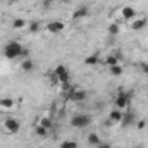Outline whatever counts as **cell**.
<instances>
[{"mask_svg": "<svg viewBox=\"0 0 148 148\" xmlns=\"http://www.w3.org/2000/svg\"><path fill=\"white\" fill-rule=\"evenodd\" d=\"M26 52H24V48H23V45L19 43V41H9V43H5V47H3V55H5V59H9V60H14V59H19L21 55H24Z\"/></svg>", "mask_w": 148, "mask_h": 148, "instance_id": "obj_1", "label": "cell"}, {"mask_svg": "<svg viewBox=\"0 0 148 148\" xmlns=\"http://www.w3.org/2000/svg\"><path fill=\"white\" fill-rule=\"evenodd\" d=\"M71 124H73V127L84 129V127H88L91 124V117L88 114H77V115H74L73 119H71Z\"/></svg>", "mask_w": 148, "mask_h": 148, "instance_id": "obj_2", "label": "cell"}, {"mask_svg": "<svg viewBox=\"0 0 148 148\" xmlns=\"http://www.w3.org/2000/svg\"><path fill=\"white\" fill-rule=\"evenodd\" d=\"M129 102H131V93L122 91V90L117 93V97H115V100H114L115 109H124V107H127V105H129Z\"/></svg>", "mask_w": 148, "mask_h": 148, "instance_id": "obj_3", "label": "cell"}, {"mask_svg": "<svg viewBox=\"0 0 148 148\" xmlns=\"http://www.w3.org/2000/svg\"><path fill=\"white\" fill-rule=\"evenodd\" d=\"M67 98H69L71 102H84V100H86V91H83V90L77 88V86H73V88L69 90V93H67Z\"/></svg>", "mask_w": 148, "mask_h": 148, "instance_id": "obj_4", "label": "cell"}, {"mask_svg": "<svg viewBox=\"0 0 148 148\" xmlns=\"http://www.w3.org/2000/svg\"><path fill=\"white\" fill-rule=\"evenodd\" d=\"M53 76H55V79L62 84V83H69V71H67V67L66 66H57L55 67V71H53Z\"/></svg>", "mask_w": 148, "mask_h": 148, "instance_id": "obj_5", "label": "cell"}, {"mask_svg": "<svg viewBox=\"0 0 148 148\" xmlns=\"http://www.w3.org/2000/svg\"><path fill=\"white\" fill-rule=\"evenodd\" d=\"M3 127H5V131H7L9 134H16V133H19V129H21V122H19L17 119L9 117V119H5V122H3Z\"/></svg>", "mask_w": 148, "mask_h": 148, "instance_id": "obj_6", "label": "cell"}, {"mask_svg": "<svg viewBox=\"0 0 148 148\" xmlns=\"http://www.w3.org/2000/svg\"><path fill=\"white\" fill-rule=\"evenodd\" d=\"M64 28H66V24H64L62 21H50V23L47 24V31L52 33V35H59V33H62Z\"/></svg>", "mask_w": 148, "mask_h": 148, "instance_id": "obj_7", "label": "cell"}, {"mask_svg": "<svg viewBox=\"0 0 148 148\" xmlns=\"http://www.w3.org/2000/svg\"><path fill=\"white\" fill-rule=\"evenodd\" d=\"M148 24V19L145 16H141V17H134L133 21H131V29L133 31H140V29H143V28H147Z\"/></svg>", "mask_w": 148, "mask_h": 148, "instance_id": "obj_8", "label": "cell"}, {"mask_svg": "<svg viewBox=\"0 0 148 148\" xmlns=\"http://www.w3.org/2000/svg\"><path fill=\"white\" fill-rule=\"evenodd\" d=\"M88 14H90V9H88L86 5H81V7H77L73 12V19L74 21H81V19L88 17Z\"/></svg>", "mask_w": 148, "mask_h": 148, "instance_id": "obj_9", "label": "cell"}, {"mask_svg": "<svg viewBox=\"0 0 148 148\" xmlns=\"http://www.w3.org/2000/svg\"><path fill=\"white\" fill-rule=\"evenodd\" d=\"M121 16H122V19H126V21H133V19L136 17V10H134L131 5H126V7H122Z\"/></svg>", "mask_w": 148, "mask_h": 148, "instance_id": "obj_10", "label": "cell"}, {"mask_svg": "<svg viewBox=\"0 0 148 148\" xmlns=\"http://www.w3.org/2000/svg\"><path fill=\"white\" fill-rule=\"evenodd\" d=\"M134 121H136V115H134V112L129 110V112H126V114L122 115V121H121V124L127 127V126H133V124H134Z\"/></svg>", "mask_w": 148, "mask_h": 148, "instance_id": "obj_11", "label": "cell"}, {"mask_svg": "<svg viewBox=\"0 0 148 148\" xmlns=\"http://www.w3.org/2000/svg\"><path fill=\"white\" fill-rule=\"evenodd\" d=\"M86 141H88V145H91V147H98V145L102 143V140H100V136H98L97 133H90V134L86 136Z\"/></svg>", "mask_w": 148, "mask_h": 148, "instance_id": "obj_12", "label": "cell"}, {"mask_svg": "<svg viewBox=\"0 0 148 148\" xmlns=\"http://www.w3.org/2000/svg\"><path fill=\"white\" fill-rule=\"evenodd\" d=\"M122 112H121V109H114V110L109 114V119H110V122H121L122 121Z\"/></svg>", "mask_w": 148, "mask_h": 148, "instance_id": "obj_13", "label": "cell"}, {"mask_svg": "<svg viewBox=\"0 0 148 148\" xmlns=\"http://www.w3.org/2000/svg\"><path fill=\"white\" fill-rule=\"evenodd\" d=\"M21 67H23V71H24V73H31V71L35 69V62H33L31 59H26V60H23Z\"/></svg>", "mask_w": 148, "mask_h": 148, "instance_id": "obj_14", "label": "cell"}, {"mask_svg": "<svg viewBox=\"0 0 148 148\" xmlns=\"http://www.w3.org/2000/svg\"><path fill=\"white\" fill-rule=\"evenodd\" d=\"M0 107H2V109H12V107H14V100L9 98V97H5V98L0 100Z\"/></svg>", "mask_w": 148, "mask_h": 148, "instance_id": "obj_15", "label": "cell"}, {"mask_svg": "<svg viewBox=\"0 0 148 148\" xmlns=\"http://www.w3.org/2000/svg\"><path fill=\"white\" fill-rule=\"evenodd\" d=\"M35 133H36V136H40V138H47L48 136V129L43 127L41 124H38L36 127H35Z\"/></svg>", "mask_w": 148, "mask_h": 148, "instance_id": "obj_16", "label": "cell"}, {"mask_svg": "<svg viewBox=\"0 0 148 148\" xmlns=\"http://www.w3.org/2000/svg\"><path fill=\"white\" fill-rule=\"evenodd\" d=\"M98 62H100L98 55H88V57L84 59V64H86V66H97Z\"/></svg>", "mask_w": 148, "mask_h": 148, "instance_id": "obj_17", "label": "cell"}, {"mask_svg": "<svg viewBox=\"0 0 148 148\" xmlns=\"http://www.w3.org/2000/svg\"><path fill=\"white\" fill-rule=\"evenodd\" d=\"M107 31H109V35H110V36H115V35H119L121 28H119V24H117V23H112L110 26L107 28Z\"/></svg>", "mask_w": 148, "mask_h": 148, "instance_id": "obj_18", "label": "cell"}, {"mask_svg": "<svg viewBox=\"0 0 148 148\" xmlns=\"http://www.w3.org/2000/svg\"><path fill=\"white\" fill-rule=\"evenodd\" d=\"M105 62L109 64V67H112V66H117V64H119V55H109V57L105 59Z\"/></svg>", "mask_w": 148, "mask_h": 148, "instance_id": "obj_19", "label": "cell"}, {"mask_svg": "<svg viewBox=\"0 0 148 148\" xmlns=\"http://www.w3.org/2000/svg\"><path fill=\"white\" fill-rule=\"evenodd\" d=\"M60 148H77V143L74 140H66L60 143Z\"/></svg>", "mask_w": 148, "mask_h": 148, "instance_id": "obj_20", "label": "cell"}, {"mask_svg": "<svg viewBox=\"0 0 148 148\" xmlns=\"http://www.w3.org/2000/svg\"><path fill=\"white\" fill-rule=\"evenodd\" d=\"M122 73H124V69H122L119 64H117V66H112V67H110V74H112V76H121Z\"/></svg>", "mask_w": 148, "mask_h": 148, "instance_id": "obj_21", "label": "cell"}, {"mask_svg": "<svg viewBox=\"0 0 148 148\" xmlns=\"http://www.w3.org/2000/svg\"><path fill=\"white\" fill-rule=\"evenodd\" d=\"M12 26H14L16 29H21V28H24V26H26V21H24V19H14Z\"/></svg>", "mask_w": 148, "mask_h": 148, "instance_id": "obj_22", "label": "cell"}, {"mask_svg": "<svg viewBox=\"0 0 148 148\" xmlns=\"http://www.w3.org/2000/svg\"><path fill=\"white\" fill-rule=\"evenodd\" d=\"M40 124H41L43 127H47V129H52V121H50L48 117H43V119L40 121Z\"/></svg>", "mask_w": 148, "mask_h": 148, "instance_id": "obj_23", "label": "cell"}, {"mask_svg": "<svg viewBox=\"0 0 148 148\" xmlns=\"http://www.w3.org/2000/svg\"><path fill=\"white\" fill-rule=\"evenodd\" d=\"M29 31H31V33H38V31H40V24H38V23H31V24H29Z\"/></svg>", "mask_w": 148, "mask_h": 148, "instance_id": "obj_24", "label": "cell"}, {"mask_svg": "<svg viewBox=\"0 0 148 148\" xmlns=\"http://www.w3.org/2000/svg\"><path fill=\"white\" fill-rule=\"evenodd\" d=\"M136 127H138L140 131L145 129V127H147V121H145V119H143V121H138V122H136Z\"/></svg>", "mask_w": 148, "mask_h": 148, "instance_id": "obj_25", "label": "cell"}, {"mask_svg": "<svg viewBox=\"0 0 148 148\" xmlns=\"http://www.w3.org/2000/svg\"><path fill=\"white\" fill-rule=\"evenodd\" d=\"M140 69H141L143 74H148V62H141L140 64Z\"/></svg>", "mask_w": 148, "mask_h": 148, "instance_id": "obj_26", "label": "cell"}, {"mask_svg": "<svg viewBox=\"0 0 148 148\" xmlns=\"http://www.w3.org/2000/svg\"><path fill=\"white\" fill-rule=\"evenodd\" d=\"M98 148H112V147H110V145H107V143H100Z\"/></svg>", "mask_w": 148, "mask_h": 148, "instance_id": "obj_27", "label": "cell"}, {"mask_svg": "<svg viewBox=\"0 0 148 148\" xmlns=\"http://www.w3.org/2000/svg\"><path fill=\"white\" fill-rule=\"evenodd\" d=\"M53 2H55V0H43V3H45V5H47V7H48V5H50V3H53Z\"/></svg>", "mask_w": 148, "mask_h": 148, "instance_id": "obj_28", "label": "cell"}, {"mask_svg": "<svg viewBox=\"0 0 148 148\" xmlns=\"http://www.w3.org/2000/svg\"><path fill=\"white\" fill-rule=\"evenodd\" d=\"M134 148H143V145H136Z\"/></svg>", "mask_w": 148, "mask_h": 148, "instance_id": "obj_29", "label": "cell"}]
</instances>
